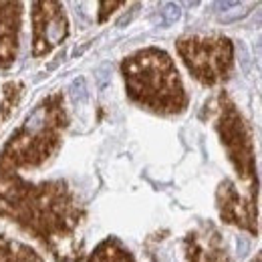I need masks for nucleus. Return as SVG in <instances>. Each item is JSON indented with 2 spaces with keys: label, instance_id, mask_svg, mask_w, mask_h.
I'll return each mask as SVG.
<instances>
[{
  "label": "nucleus",
  "instance_id": "f03ea898",
  "mask_svg": "<svg viewBox=\"0 0 262 262\" xmlns=\"http://www.w3.org/2000/svg\"><path fill=\"white\" fill-rule=\"evenodd\" d=\"M127 97L158 115H180L188 95L171 57L156 47L141 49L121 61Z\"/></svg>",
  "mask_w": 262,
  "mask_h": 262
},
{
  "label": "nucleus",
  "instance_id": "b1692460",
  "mask_svg": "<svg viewBox=\"0 0 262 262\" xmlns=\"http://www.w3.org/2000/svg\"><path fill=\"white\" fill-rule=\"evenodd\" d=\"M250 262H262V250H260V252H258V254H256V256H254V258H252Z\"/></svg>",
  "mask_w": 262,
  "mask_h": 262
},
{
  "label": "nucleus",
  "instance_id": "1a4fd4ad",
  "mask_svg": "<svg viewBox=\"0 0 262 262\" xmlns=\"http://www.w3.org/2000/svg\"><path fill=\"white\" fill-rule=\"evenodd\" d=\"M20 18V2H0V69H8L14 63L18 51Z\"/></svg>",
  "mask_w": 262,
  "mask_h": 262
},
{
  "label": "nucleus",
  "instance_id": "0eeeda50",
  "mask_svg": "<svg viewBox=\"0 0 262 262\" xmlns=\"http://www.w3.org/2000/svg\"><path fill=\"white\" fill-rule=\"evenodd\" d=\"M216 208H218V214H220L222 222L238 226L240 230H246L248 234L256 236V232H258L256 200H250L248 196H244L238 190V186H234L232 180H222L220 182V186L216 190Z\"/></svg>",
  "mask_w": 262,
  "mask_h": 262
},
{
  "label": "nucleus",
  "instance_id": "a211bd4d",
  "mask_svg": "<svg viewBox=\"0 0 262 262\" xmlns=\"http://www.w3.org/2000/svg\"><path fill=\"white\" fill-rule=\"evenodd\" d=\"M109 73H111V69H109V65H103V67H101V69L97 71V75H95V77H97V85L101 87V89H103V87H105V83L109 81Z\"/></svg>",
  "mask_w": 262,
  "mask_h": 262
},
{
  "label": "nucleus",
  "instance_id": "aec40b11",
  "mask_svg": "<svg viewBox=\"0 0 262 262\" xmlns=\"http://www.w3.org/2000/svg\"><path fill=\"white\" fill-rule=\"evenodd\" d=\"M246 248H248V242L240 236V238H238V254H240V256H244V254H246Z\"/></svg>",
  "mask_w": 262,
  "mask_h": 262
},
{
  "label": "nucleus",
  "instance_id": "20e7f679",
  "mask_svg": "<svg viewBox=\"0 0 262 262\" xmlns=\"http://www.w3.org/2000/svg\"><path fill=\"white\" fill-rule=\"evenodd\" d=\"M214 127L238 180L242 182V192L252 200H258L256 151H254L252 131L248 127L244 115L238 111L236 103L226 93H220L216 99Z\"/></svg>",
  "mask_w": 262,
  "mask_h": 262
},
{
  "label": "nucleus",
  "instance_id": "5701e85b",
  "mask_svg": "<svg viewBox=\"0 0 262 262\" xmlns=\"http://www.w3.org/2000/svg\"><path fill=\"white\" fill-rule=\"evenodd\" d=\"M252 23H254V25H262V8L260 10H256V14H254Z\"/></svg>",
  "mask_w": 262,
  "mask_h": 262
},
{
  "label": "nucleus",
  "instance_id": "f8f14e48",
  "mask_svg": "<svg viewBox=\"0 0 262 262\" xmlns=\"http://www.w3.org/2000/svg\"><path fill=\"white\" fill-rule=\"evenodd\" d=\"M248 8H250V4H242V2H238V6H234L232 10H226L224 14H220L218 20H220V23H236V20L248 16V12H250Z\"/></svg>",
  "mask_w": 262,
  "mask_h": 262
},
{
  "label": "nucleus",
  "instance_id": "2eb2a0df",
  "mask_svg": "<svg viewBox=\"0 0 262 262\" xmlns=\"http://www.w3.org/2000/svg\"><path fill=\"white\" fill-rule=\"evenodd\" d=\"M12 262H42V260L36 256L34 250L27 248V246H23V244H16V250H14V258H12Z\"/></svg>",
  "mask_w": 262,
  "mask_h": 262
},
{
  "label": "nucleus",
  "instance_id": "412c9836",
  "mask_svg": "<svg viewBox=\"0 0 262 262\" xmlns=\"http://www.w3.org/2000/svg\"><path fill=\"white\" fill-rule=\"evenodd\" d=\"M238 49H240V53H242V63H244V71H248V67H250V63H248V55H246V47H244V45H240Z\"/></svg>",
  "mask_w": 262,
  "mask_h": 262
},
{
  "label": "nucleus",
  "instance_id": "7ed1b4c3",
  "mask_svg": "<svg viewBox=\"0 0 262 262\" xmlns=\"http://www.w3.org/2000/svg\"><path fill=\"white\" fill-rule=\"evenodd\" d=\"M69 125L65 99L53 93L38 103L0 151V169L38 167L55 156Z\"/></svg>",
  "mask_w": 262,
  "mask_h": 262
},
{
  "label": "nucleus",
  "instance_id": "9b49d317",
  "mask_svg": "<svg viewBox=\"0 0 262 262\" xmlns=\"http://www.w3.org/2000/svg\"><path fill=\"white\" fill-rule=\"evenodd\" d=\"M23 95V83L18 81H10L8 85H4V93H2V107H0V117L6 121L14 107L18 105V99Z\"/></svg>",
  "mask_w": 262,
  "mask_h": 262
},
{
  "label": "nucleus",
  "instance_id": "9d476101",
  "mask_svg": "<svg viewBox=\"0 0 262 262\" xmlns=\"http://www.w3.org/2000/svg\"><path fill=\"white\" fill-rule=\"evenodd\" d=\"M89 262H135L131 252L125 248V244L115 238L109 236L107 240H103L97 248L91 252Z\"/></svg>",
  "mask_w": 262,
  "mask_h": 262
},
{
  "label": "nucleus",
  "instance_id": "6e6552de",
  "mask_svg": "<svg viewBox=\"0 0 262 262\" xmlns=\"http://www.w3.org/2000/svg\"><path fill=\"white\" fill-rule=\"evenodd\" d=\"M186 262H234L222 232L212 222H204L184 240Z\"/></svg>",
  "mask_w": 262,
  "mask_h": 262
},
{
  "label": "nucleus",
  "instance_id": "f3484780",
  "mask_svg": "<svg viewBox=\"0 0 262 262\" xmlns=\"http://www.w3.org/2000/svg\"><path fill=\"white\" fill-rule=\"evenodd\" d=\"M119 6H123V2H101V4H99V8H101V12H99V23H105L107 16L113 12V8H119Z\"/></svg>",
  "mask_w": 262,
  "mask_h": 262
},
{
  "label": "nucleus",
  "instance_id": "4468645a",
  "mask_svg": "<svg viewBox=\"0 0 262 262\" xmlns=\"http://www.w3.org/2000/svg\"><path fill=\"white\" fill-rule=\"evenodd\" d=\"M162 16H164V25H165V27H169V25H173V23H178V20H180L182 10H180V6H178V4L167 2V4H164Z\"/></svg>",
  "mask_w": 262,
  "mask_h": 262
},
{
  "label": "nucleus",
  "instance_id": "dca6fc26",
  "mask_svg": "<svg viewBox=\"0 0 262 262\" xmlns=\"http://www.w3.org/2000/svg\"><path fill=\"white\" fill-rule=\"evenodd\" d=\"M16 244L18 242H12V240H6L0 236V262H12Z\"/></svg>",
  "mask_w": 262,
  "mask_h": 262
},
{
  "label": "nucleus",
  "instance_id": "423d86ee",
  "mask_svg": "<svg viewBox=\"0 0 262 262\" xmlns=\"http://www.w3.org/2000/svg\"><path fill=\"white\" fill-rule=\"evenodd\" d=\"M33 8V55L42 57L65 40L69 23L61 2H34Z\"/></svg>",
  "mask_w": 262,
  "mask_h": 262
},
{
  "label": "nucleus",
  "instance_id": "4be33fe9",
  "mask_svg": "<svg viewBox=\"0 0 262 262\" xmlns=\"http://www.w3.org/2000/svg\"><path fill=\"white\" fill-rule=\"evenodd\" d=\"M254 53H256V59L262 63V36L256 40V45H254Z\"/></svg>",
  "mask_w": 262,
  "mask_h": 262
},
{
  "label": "nucleus",
  "instance_id": "ddd939ff",
  "mask_svg": "<svg viewBox=\"0 0 262 262\" xmlns=\"http://www.w3.org/2000/svg\"><path fill=\"white\" fill-rule=\"evenodd\" d=\"M71 99H73V103H85L87 101V85H85V79L83 77H79V79H75L73 83H71Z\"/></svg>",
  "mask_w": 262,
  "mask_h": 262
},
{
  "label": "nucleus",
  "instance_id": "f257e3e1",
  "mask_svg": "<svg viewBox=\"0 0 262 262\" xmlns=\"http://www.w3.org/2000/svg\"><path fill=\"white\" fill-rule=\"evenodd\" d=\"M0 216L40 240L59 262H81L85 254L79 238L85 208L65 182L27 184L14 171L0 169Z\"/></svg>",
  "mask_w": 262,
  "mask_h": 262
},
{
  "label": "nucleus",
  "instance_id": "39448f33",
  "mask_svg": "<svg viewBox=\"0 0 262 262\" xmlns=\"http://www.w3.org/2000/svg\"><path fill=\"white\" fill-rule=\"evenodd\" d=\"M176 49L190 75L202 85L224 83L234 67V47L226 36H182Z\"/></svg>",
  "mask_w": 262,
  "mask_h": 262
},
{
  "label": "nucleus",
  "instance_id": "6ab92c4d",
  "mask_svg": "<svg viewBox=\"0 0 262 262\" xmlns=\"http://www.w3.org/2000/svg\"><path fill=\"white\" fill-rule=\"evenodd\" d=\"M234 6H238V2H216L214 4V8H218V12H222V10L226 12L228 8H234Z\"/></svg>",
  "mask_w": 262,
  "mask_h": 262
}]
</instances>
